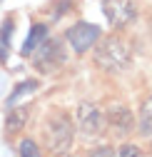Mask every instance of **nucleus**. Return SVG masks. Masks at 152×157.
Returning <instances> with one entry per match:
<instances>
[{
    "label": "nucleus",
    "mask_w": 152,
    "mask_h": 157,
    "mask_svg": "<svg viewBox=\"0 0 152 157\" xmlns=\"http://www.w3.org/2000/svg\"><path fill=\"white\" fill-rule=\"evenodd\" d=\"M150 150H152V135H150Z\"/></svg>",
    "instance_id": "nucleus-16"
},
{
    "label": "nucleus",
    "mask_w": 152,
    "mask_h": 157,
    "mask_svg": "<svg viewBox=\"0 0 152 157\" xmlns=\"http://www.w3.org/2000/svg\"><path fill=\"white\" fill-rule=\"evenodd\" d=\"M102 115H105V130H110L115 137H127L135 130V115L127 105H110Z\"/></svg>",
    "instance_id": "nucleus-7"
},
{
    "label": "nucleus",
    "mask_w": 152,
    "mask_h": 157,
    "mask_svg": "<svg viewBox=\"0 0 152 157\" xmlns=\"http://www.w3.org/2000/svg\"><path fill=\"white\" fill-rule=\"evenodd\" d=\"M43 142L52 157H67L75 145V122L65 110H52L43 122Z\"/></svg>",
    "instance_id": "nucleus-1"
},
{
    "label": "nucleus",
    "mask_w": 152,
    "mask_h": 157,
    "mask_svg": "<svg viewBox=\"0 0 152 157\" xmlns=\"http://www.w3.org/2000/svg\"><path fill=\"white\" fill-rule=\"evenodd\" d=\"M135 127H137V132H140V135H145V137H150V135H152V95L142 102L140 115L135 117Z\"/></svg>",
    "instance_id": "nucleus-10"
},
{
    "label": "nucleus",
    "mask_w": 152,
    "mask_h": 157,
    "mask_svg": "<svg viewBox=\"0 0 152 157\" xmlns=\"http://www.w3.org/2000/svg\"><path fill=\"white\" fill-rule=\"evenodd\" d=\"M28 117H30V110L28 107H8V115H5V135L8 137H15L20 135L28 125Z\"/></svg>",
    "instance_id": "nucleus-8"
},
{
    "label": "nucleus",
    "mask_w": 152,
    "mask_h": 157,
    "mask_svg": "<svg viewBox=\"0 0 152 157\" xmlns=\"http://www.w3.org/2000/svg\"><path fill=\"white\" fill-rule=\"evenodd\" d=\"M37 90V80H25V82H20L13 92H10V97H8V107H15L17 102H20V97L23 95H30V92H35Z\"/></svg>",
    "instance_id": "nucleus-11"
},
{
    "label": "nucleus",
    "mask_w": 152,
    "mask_h": 157,
    "mask_svg": "<svg viewBox=\"0 0 152 157\" xmlns=\"http://www.w3.org/2000/svg\"><path fill=\"white\" fill-rule=\"evenodd\" d=\"M30 57H32V65H35L37 72L50 75V72H55V70H60V67L67 63L65 40H58V37H45Z\"/></svg>",
    "instance_id": "nucleus-4"
},
{
    "label": "nucleus",
    "mask_w": 152,
    "mask_h": 157,
    "mask_svg": "<svg viewBox=\"0 0 152 157\" xmlns=\"http://www.w3.org/2000/svg\"><path fill=\"white\" fill-rule=\"evenodd\" d=\"M10 33H13V20H8L0 28V63L8 60V50H10Z\"/></svg>",
    "instance_id": "nucleus-12"
},
{
    "label": "nucleus",
    "mask_w": 152,
    "mask_h": 157,
    "mask_svg": "<svg viewBox=\"0 0 152 157\" xmlns=\"http://www.w3.org/2000/svg\"><path fill=\"white\" fill-rule=\"evenodd\" d=\"M102 13L112 30H125L137 20L135 0H102Z\"/></svg>",
    "instance_id": "nucleus-5"
},
{
    "label": "nucleus",
    "mask_w": 152,
    "mask_h": 157,
    "mask_svg": "<svg viewBox=\"0 0 152 157\" xmlns=\"http://www.w3.org/2000/svg\"><path fill=\"white\" fill-rule=\"evenodd\" d=\"M95 65L110 75H120L132 65V48L120 35H107L95 45Z\"/></svg>",
    "instance_id": "nucleus-2"
},
{
    "label": "nucleus",
    "mask_w": 152,
    "mask_h": 157,
    "mask_svg": "<svg viewBox=\"0 0 152 157\" xmlns=\"http://www.w3.org/2000/svg\"><path fill=\"white\" fill-rule=\"evenodd\" d=\"M75 135L82 137V142H97L105 132V115L102 107L92 100H82L75 110Z\"/></svg>",
    "instance_id": "nucleus-3"
},
{
    "label": "nucleus",
    "mask_w": 152,
    "mask_h": 157,
    "mask_svg": "<svg viewBox=\"0 0 152 157\" xmlns=\"http://www.w3.org/2000/svg\"><path fill=\"white\" fill-rule=\"evenodd\" d=\"M45 37H48V25H45V23H32L30 35H28V40H25V45H23V57H30Z\"/></svg>",
    "instance_id": "nucleus-9"
},
{
    "label": "nucleus",
    "mask_w": 152,
    "mask_h": 157,
    "mask_svg": "<svg viewBox=\"0 0 152 157\" xmlns=\"http://www.w3.org/2000/svg\"><path fill=\"white\" fill-rule=\"evenodd\" d=\"M115 157H142V150L132 142H122L117 150H115Z\"/></svg>",
    "instance_id": "nucleus-14"
},
{
    "label": "nucleus",
    "mask_w": 152,
    "mask_h": 157,
    "mask_svg": "<svg viewBox=\"0 0 152 157\" xmlns=\"http://www.w3.org/2000/svg\"><path fill=\"white\" fill-rule=\"evenodd\" d=\"M20 157H43V150L40 145H37L32 137H25V140H20Z\"/></svg>",
    "instance_id": "nucleus-13"
},
{
    "label": "nucleus",
    "mask_w": 152,
    "mask_h": 157,
    "mask_svg": "<svg viewBox=\"0 0 152 157\" xmlns=\"http://www.w3.org/2000/svg\"><path fill=\"white\" fill-rule=\"evenodd\" d=\"M85 157H115V150H112L110 145H97V147H92Z\"/></svg>",
    "instance_id": "nucleus-15"
},
{
    "label": "nucleus",
    "mask_w": 152,
    "mask_h": 157,
    "mask_svg": "<svg viewBox=\"0 0 152 157\" xmlns=\"http://www.w3.org/2000/svg\"><path fill=\"white\" fill-rule=\"evenodd\" d=\"M102 30L97 25L92 23H75L67 33H65V43L70 45V50L75 55H85L87 50H92L95 45H97Z\"/></svg>",
    "instance_id": "nucleus-6"
}]
</instances>
